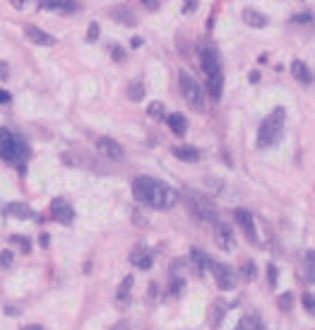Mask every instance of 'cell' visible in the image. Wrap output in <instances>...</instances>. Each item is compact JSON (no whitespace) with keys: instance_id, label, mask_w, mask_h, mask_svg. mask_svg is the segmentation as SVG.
Wrapping results in <instances>:
<instances>
[{"instance_id":"cell-1","label":"cell","mask_w":315,"mask_h":330,"mask_svg":"<svg viewBox=\"0 0 315 330\" xmlns=\"http://www.w3.org/2000/svg\"><path fill=\"white\" fill-rule=\"evenodd\" d=\"M132 196L142 205H149L154 210H171L178 202V193L171 186H166L152 176H137L132 181Z\"/></svg>"},{"instance_id":"cell-2","label":"cell","mask_w":315,"mask_h":330,"mask_svg":"<svg viewBox=\"0 0 315 330\" xmlns=\"http://www.w3.org/2000/svg\"><path fill=\"white\" fill-rule=\"evenodd\" d=\"M200 63H202L205 77H207L209 97H212L214 101H219V99H221V87H224V70H221L219 53H217L212 46H202V51H200Z\"/></svg>"},{"instance_id":"cell-3","label":"cell","mask_w":315,"mask_h":330,"mask_svg":"<svg viewBox=\"0 0 315 330\" xmlns=\"http://www.w3.org/2000/svg\"><path fill=\"white\" fill-rule=\"evenodd\" d=\"M284 118H286V109H284V106H274L272 114L260 123V128H257V147H260V149L272 147V145L282 137Z\"/></svg>"},{"instance_id":"cell-4","label":"cell","mask_w":315,"mask_h":330,"mask_svg":"<svg viewBox=\"0 0 315 330\" xmlns=\"http://www.w3.org/2000/svg\"><path fill=\"white\" fill-rule=\"evenodd\" d=\"M0 157L10 164L22 166L24 159L29 157V149H27V145L19 135L10 132L7 128H0Z\"/></svg>"},{"instance_id":"cell-5","label":"cell","mask_w":315,"mask_h":330,"mask_svg":"<svg viewBox=\"0 0 315 330\" xmlns=\"http://www.w3.org/2000/svg\"><path fill=\"white\" fill-rule=\"evenodd\" d=\"M186 205H188L190 214L197 219V222H207V224H217L219 222V212H217V205L209 198L195 193V191H186Z\"/></svg>"},{"instance_id":"cell-6","label":"cell","mask_w":315,"mask_h":330,"mask_svg":"<svg viewBox=\"0 0 315 330\" xmlns=\"http://www.w3.org/2000/svg\"><path fill=\"white\" fill-rule=\"evenodd\" d=\"M178 84H181V94L186 97V101H188L190 106L195 111H205V89L200 87V82L183 70L178 75Z\"/></svg>"},{"instance_id":"cell-7","label":"cell","mask_w":315,"mask_h":330,"mask_svg":"<svg viewBox=\"0 0 315 330\" xmlns=\"http://www.w3.org/2000/svg\"><path fill=\"white\" fill-rule=\"evenodd\" d=\"M212 272H214V280H217V287L219 289H224V292H231L234 287H236V275H234V270L229 267L226 263H214L212 261V267H209Z\"/></svg>"},{"instance_id":"cell-8","label":"cell","mask_w":315,"mask_h":330,"mask_svg":"<svg viewBox=\"0 0 315 330\" xmlns=\"http://www.w3.org/2000/svg\"><path fill=\"white\" fill-rule=\"evenodd\" d=\"M234 217H236V224L241 227V231L246 234V239H248L251 244H257L260 239H257L255 219H252L251 212H248V210H243V207H238V210H234Z\"/></svg>"},{"instance_id":"cell-9","label":"cell","mask_w":315,"mask_h":330,"mask_svg":"<svg viewBox=\"0 0 315 330\" xmlns=\"http://www.w3.org/2000/svg\"><path fill=\"white\" fill-rule=\"evenodd\" d=\"M96 147H99L101 154H106V157L113 159V162H121V159H123V147H121L116 140H111V137H99V140H96Z\"/></svg>"},{"instance_id":"cell-10","label":"cell","mask_w":315,"mask_h":330,"mask_svg":"<svg viewBox=\"0 0 315 330\" xmlns=\"http://www.w3.org/2000/svg\"><path fill=\"white\" fill-rule=\"evenodd\" d=\"M51 214H53V219H58V222H63V224H70V222L75 219V210H72L63 198H56L51 202Z\"/></svg>"},{"instance_id":"cell-11","label":"cell","mask_w":315,"mask_h":330,"mask_svg":"<svg viewBox=\"0 0 315 330\" xmlns=\"http://www.w3.org/2000/svg\"><path fill=\"white\" fill-rule=\"evenodd\" d=\"M214 234H217V244L221 248H226V251L234 248V231H231V227L226 222H217L214 224Z\"/></svg>"},{"instance_id":"cell-12","label":"cell","mask_w":315,"mask_h":330,"mask_svg":"<svg viewBox=\"0 0 315 330\" xmlns=\"http://www.w3.org/2000/svg\"><path fill=\"white\" fill-rule=\"evenodd\" d=\"M24 34H27L29 41H34V44H39V46H53V44H56V39H53L51 34H46L44 29H39V27H34V24L24 27Z\"/></svg>"},{"instance_id":"cell-13","label":"cell","mask_w":315,"mask_h":330,"mask_svg":"<svg viewBox=\"0 0 315 330\" xmlns=\"http://www.w3.org/2000/svg\"><path fill=\"white\" fill-rule=\"evenodd\" d=\"M241 19H243V24H248L252 29H262V27H267V22H269L262 12H257V10H252V7H243Z\"/></svg>"},{"instance_id":"cell-14","label":"cell","mask_w":315,"mask_h":330,"mask_svg":"<svg viewBox=\"0 0 315 330\" xmlns=\"http://www.w3.org/2000/svg\"><path fill=\"white\" fill-rule=\"evenodd\" d=\"M173 157L181 159V162L195 164V162H200V149L192 147V145H176V147H173Z\"/></svg>"},{"instance_id":"cell-15","label":"cell","mask_w":315,"mask_h":330,"mask_svg":"<svg viewBox=\"0 0 315 330\" xmlns=\"http://www.w3.org/2000/svg\"><path fill=\"white\" fill-rule=\"evenodd\" d=\"M166 126L171 128L173 135H178V137H183L186 131H188V123H186V116H183V114H169V116H166Z\"/></svg>"},{"instance_id":"cell-16","label":"cell","mask_w":315,"mask_h":330,"mask_svg":"<svg viewBox=\"0 0 315 330\" xmlns=\"http://www.w3.org/2000/svg\"><path fill=\"white\" fill-rule=\"evenodd\" d=\"M291 75H294L301 84H311V82H313V72L308 70V66H306L303 61H299V58L291 63Z\"/></svg>"},{"instance_id":"cell-17","label":"cell","mask_w":315,"mask_h":330,"mask_svg":"<svg viewBox=\"0 0 315 330\" xmlns=\"http://www.w3.org/2000/svg\"><path fill=\"white\" fill-rule=\"evenodd\" d=\"M109 15H111V19H116V22H121V24H126V27H135V24H137V17H135L127 7H113Z\"/></svg>"},{"instance_id":"cell-18","label":"cell","mask_w":315,"mask_h":330,"mask_svg":"<svg viewBox=\"0 0 315 330\" xmlns=\"http://www.w3.org/2000/svg\"><path fill=\"white\" fill-rule=\"evenodd\" d=\"M39 7H41V10H63V12H72V10H77V2H75V0H44Z\"/></svg>"},{"instance_id":"cell-19","label":"cell","mask_w":315,"mask_h":330,"mask_svg":"<svg viewBox=\"0 0 315 330\" xmlns=\"http://www.w3.org/2000/svg\"><path fill=\"white\" fill-rule=\"evenodd\" d=\"M190 261L195 263V270H197V272H205V270L212 267V258H209L207 253H202L200 248H192V251H190Z\"/></svg>"},{"instance_id":"cell-20","label":"cell","mask_w":315,"mask_h":330,"mask_svg":"<svg viewBox=\"0 0 315 330\" xmlns=\"http://www.w3.org/2000/svg\"><path fill=\"white\" fill-rule=\"evenodd\" d=\"M5 212H7V214H12V217H19V219H29V217L34 214L24 202H10V205L5 207Z\"/></svg>"},{"instance_id":"cell-21","label":"cell","mask_w":315,"mask_h":330,"mask_svg":"<svg viewBox=\"0 0 315 330\" xmlns=\"http://www.w3.org/2000/svg\"><path fill=\"white\" fill-rule=\"evenodd\" d=\"M130 261H132V263L137 265L140 270H149V267H152V256H149V251H142V248L132 251Z\"/></svg>"},{"instance_id":"cell-22","label":"cell","mask_w":315,"mask_h":330,"mask_svg":"<svg viewBox=\"0 0 315 330\" xmlns=\"http://www.w3.org/2000/svg\"><path fill=\"white\" fill-rule=\"evenodd\" d=\"M127 99L130 101H142L144 99V84H142V80H132L127 84Z\"/></svg>"},{"instance_id":"cell-23","label":"cell","mask_w":315,"mask_h":330,"mask_svg":"<svg viewBox=\"0 0 315 330\" xmlns=\"http://www.w3.org/2000/svg\"><path fill=\"white\" fill-rule=\"evenodd\" d=\"M130 287H132V277L127 275L126 280L121 282L118 294H116V301H118V304H127V301H130Z\"/></svg>"},{"instance_id":"cell-24","label":"cell","mask_w":315,"mask_h":330,"mask_svg":"<svg viewBox=\"0 0 315 330\" xmlns=\"http://www.w3.org/2000/svg\"><path fill=\"white\" fill-rule=\"evenodd\" d=\"M147 114H149L152 118H166V114H164V104H161V101H152V104H149V109H147Z\"/></svg>"},{"instance_id":"cell-25","label":"cell","mask_w":315,"mask_h":330,"mask_svg":"<svg viewBox=\"0 0 315 330\" xmlns=\"http://www.w3.org/2000/svg\"><path fill=\"white\" fill-rule=\"evenodd\" d=\"M236 330H262V326L257 323V318H255V316H248V318H243V321L238 323V328Z\"/></svg>"},{"instance_id":"cell-26","label":"cell","mask_w":315,"mask_h":330,"mask_svg":"<svg viewBox=\"0 0 315 330\" xmlns=\"http://www.w3.org/2000/svg\"><path fill=\"white\" fill-rule=\"evenodd\" d=\"M279 309H282V311H291V309H294V294H291V292H284V294L279 297Z\"/></svg>"},{"instance_id":"cell-27","label":"cell","mask_w":315,"mask_h":330,"mask_svg":"<svg viewBox=\"0 0 315 330\" xmlns=\"http://www.w3.org/2000/svg\"><path fill=\"white\" fill-rule=\"evenodd\" d=\"M301 304L306 306V311H308V314H313V316H315V297H311V294H303V297H301Z\"/></svg>"},{"instance_id":"cell-28","label":"cell","mask_w":315,"mask_h":330,"mask_svg":"<svg viewBox=\"0 0 315 330\" xmlns=\"http://www.w3.org/2000/svg\"><path fill=\"white\" fill-rule=\"evenodd\" d=\"M243 270H246V280H248V282H252V280L257 277V267H255L251 261H246V263H243Z\"/></svg>"},{"instance_id":"cell-29","label":"cell","mask_w":315,"mask_h":330,"mask_svg":"<svg viewBox=\"0 0 315 330\" xmlns=\"http://www.w3.org/2000/svg\"><path fill=\"white\" fill-rule=\"evenodd\" d=\"M205 183H207V186H209L214 193H219V191L224 188V183H221L219 179H214V176H207V179H205Z\"/></svg>"},{"instance_id":"cell-30","label":"cell","mask_w":315,"mask_h":330,"mask_svg":"<svg viewBox=\"0 0 315 330\" xmlns=\"http://www.w3.org/2000/svg\"><path fill=\"white\" fill-rule=\"evenodd\" d=\"M212 314H214V316H212V328H217V326H219V318H221V301H217V304L212 306Z\"/></svg>"},{"instance_id":"cell-31","label":"cell","mask_w":315,"mask_h":330,"mask_svg":"<svg viewBox=\"0 0 315 330\" xmlns=\"http://www.w3.org/2000/svg\"><path fill=\"white\" fill-rule=\"evenodd\" d=\"M291 22H296V24H311V22H313V15H311V12H306V15H294Z\"/></svg>"},{"instance_id":"cell-32","label":"cell","mask_w":315,"mask_h":330,"mask_svg":"<svg viewBox=\"0 0 315 330\" xmlns=\"http://www.w3.org/2000/svg\"><path fill=\"white\" fill-rule=\"evenodd\" d=\"M96 39H99V24L92 22L89 29H87V41H96Z\"/></svg>"},{"instance_id":"cell-33","label":"cell","mask_w":315,"mask_h":330,"mask_svg":"<svg viewBox=\"0 0 315 330\" xmlns=\"http://www.w3.org/2000/svg\"><path fill=\"white\" fill-rule=\"evenodd\" d=\"M267 280H269V287H277V267L272 263L267 265Z\"/></svg>"},{"instance_id":"cell-34","label":"cell","mask_w":315,"mask_h":330,"mask_svg":"<svg viewBox=\"0 0 315 330\" xmlns=\"http://www.w3.org/2000/svg\"><path fill=\"white\" fill-rule=\"evenodd\" d=\"M12 265V251H2L0 253V267H10Z\"/></svg>"},{"instance_id":"cell-35","label":"cell","mask_w":315,"mask_h":330,"mask_svg":"<svg viewBox=\"0 0 315 330\" xmlns=\"http://www.w3.org/2000/svg\"><path fill=\"white\" fill-rule=\"evenodd\" d=\"M111 56H113V61H126V51H123L121 46H113V49H111Z\"/></svg>"},{"instance_id":"cell-36","label":"cell","mask_w":315,"mask_h":330,"mask_svg":"<svg viewBox=\"0 0 315 330\" xmlns=\"http://www.w3.org/2000/svg\"><path fill=\"white\" fill-rule=\"evenodd\" d=\"M197 10V0H183V12L190 15V12H195Z\"/></svg>"},{"instance_id":"cell-37","label":"cell","mask_w":315,"mask_h":330,"mask_svg":"<svg viewBox=\"0 0 315 330\" xmlns=\"http://www.w3.org/2000/svg\"><path fill=\"white\" fill-rule=\"evenodd\" d=\"M12 241H15V244H19L24 251H29V241H27V239H22V236H12Z\"/></svg>"},{"instance_id":"cell-38","label":"cell","mask_w":315,"mask_h":330,"mask_svg":"<svg viewBox=\"0 0 315 330\" xmlns=\"http://www.w3.org/2000/svg\"><path fill=\"white\" fill-rule=\"evenodd\" d=\"M306 263L311 265V270L315 272V251H308V253H306Z\"/></svg>"},{"instance_id":"cell-39","label":"cell","mask_w":315,"mask_h":330,"mask_svg":"<svg viewBox=\"0 0 315 330\" xmlns=\"http://www.w3.org/2000/svg\"><path fill=\"white\" fill-rule=\"evenodd\" d=\"M142 2H144L149 10H157V7H159V0H142Z\"/></svg>"},{"instance_id":"cell-40","label":"cell","mask_w":315,"mask_h":330,"mask_svg":"<svg viewBox=\"0 0 315 330\" xmlns=\"http://www.w3.org/2000/svg\"><path fill=\"white\" fill-rule=\"evenodd\" d=\"M248 80H251L252 84H255V82H257V80H260V72H257V70H252L251 75H248Z\"/></svg>"},{"instance_id":"cell-41","label":"cell","mask_w":315,"mask_h":330,"mask_svg":"<svg viewBox=\"0 0 315 330\" xmlns=\"http://www.w3.org/2000/svg\"><path fill=\"white\" fill-rule=\"evenodd\" d=\"M130 46H132V49H140V46H142V39H140V36H135V39L130 41Z\"/></svg>"},{"instance_id":"cell-42","label":"cell","mask_w":315,"mask_h":330,"mask_svg":"<svg viewBox=\"0 0 315 330\" xmlns=\"http://www.w3.org/2000/svg\"><path fill=\"white\" fill-rule=\"evenodd\" d=\"M111 330H130V326H127L126 321H123V323H118V326H113V328Z\"/></svg>"},{"instance_id":"cell-43","label":"cell","mask_w":315,"mask_h":330,"mask_svg":"<svg viewBox=\"0 0 315 330\" xmlns=\"http://www.w3.org/2000/svg\"><path fill=\"white\" fill-rule=\"evenodd\" d=\"M39 244H41V246H48V236L41 234V236H39Z\"/></svg>"},{"instance_id":"cell-44","label":"cell","mask_w":315,"mask_h":330,"mask_svg":"<svg viewBox=\"0 0 315 330\" xmlns=\"http://www.w3.org/2000/svg\"><path fill=\"white\" fill-rule=\"evenodd\" d=\"M5 314H7V316H17V309H15V306H7Z\"/></svg>"},{"instance_id":"cell-45","label":"cell","mask_w":315,"mask_h":330,"mask_svg":"<svg viewBox=\"0 0 315 330\" xmlns=\"http://www.w3.org/2000/svg\"><path fill=\"white\" fill-rule=\"evenodd\" d=\"M2 101H10V94H7V92H2V89H0V104H2Z\"/></svg>"},{"instance_id":"cell-46","label":"cell","mask_w":315,"mask_h":330,"mask_svg":"<svg viewBox=\"0 0 315 330\" xmlns=\"http://www.w3.org/2000/svg\"><path fill=\"white\" fill-rule=\"evenodd\" d=\"M0 77H7V66L0 63Z\"/></svg>"},{"instance_id":"cell-47","label":"cell","mask_w":315,"mask_h":330,"mask_svg":"<svg viewBox=\"0 0 315 330\" xmlns=\"http://www.w3.org/2000/svg\"><path fill=\"white\" fill-rule=\"evenodd\" d=\"M10 2H12L15 7H24V0H10Z\"/></svg>"},{"instance_id":"cell-48","label":"cell","mask_w":315,"mask_h":330,"mask_svg":"<svg viewBox=\"0 0 315 330\" xmlns=\"http://www.w3.org/2000/svg\"><path fill=\"white\" fill-rule=\"evenodd\" d=\"M24 330H44V328H41V326H27Z\"/></svg>"},{"instance_id":"cell-49","label":"cell","mask_w":315,"mask_h":330,"mask_svg":"<svg viewBox=\"0 0 315 330\" xmlns=\"http://www.w3.org/2000/svg\"><path fill=\"white\" fill-rule=\"evenodd\" d=\"M24 2H27V0H24Z\"/></svg>"}]
</instances>
